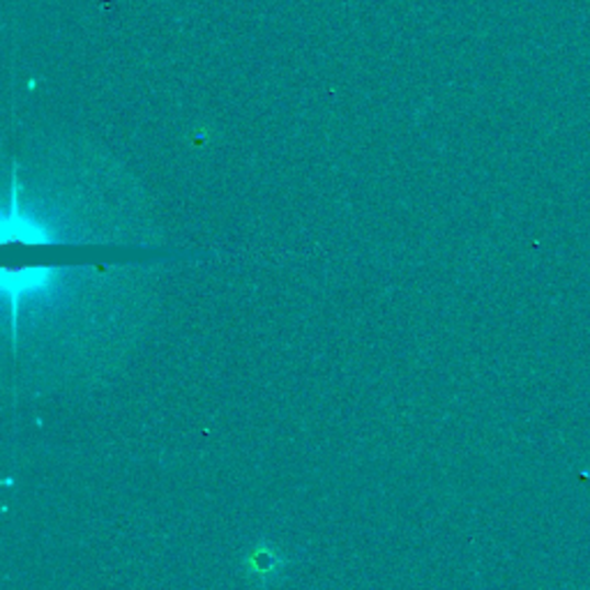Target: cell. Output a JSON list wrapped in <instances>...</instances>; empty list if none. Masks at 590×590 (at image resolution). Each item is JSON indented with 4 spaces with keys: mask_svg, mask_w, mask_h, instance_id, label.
Listing matches in <instances>:
<instances>
[{
    "mask_svg": "<svg viewBox=\"0 0 590 590\" xmlns=\"http://www.w3.org/2000/svg\"><path fill=\"white\" fill-rule=\"evenodd\" d=\"M282 565L280 556L272 552V549H265V547H259L252 556H249V567L263 579L265 575H272L277 572V567Z\"/></svg>",
    "mask_w": 590,
    "mask_h": 590,
    "instance_id": "cell-1",
    "label": "cell"
}]
</instances>
